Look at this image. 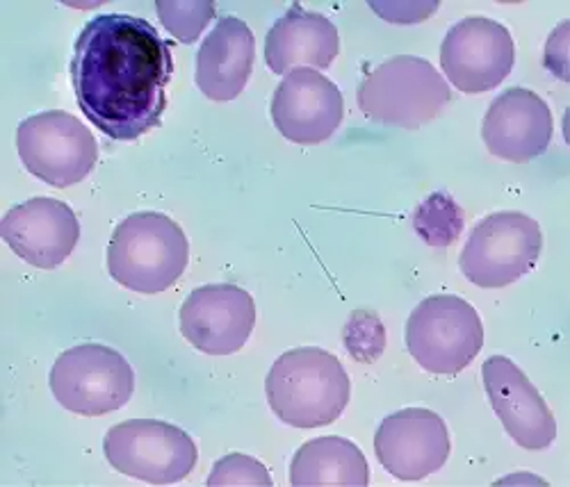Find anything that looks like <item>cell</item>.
I'll list each match as a JSON object with an SVG mask.
<instances>
[{
  "label": "cell",
  "instance_id": "cell-1",
  "mask_svg": "<svg viewBox=\"0 0 570 487\" xmlns=\"http://www.w3.org/2000/svg\"><path fill=\"white\" fill-rule=\"evenodd\" d=\"M171 76V46L145 19L101 14L76 39L71 85L78 106L110 139L135 141L160 126Z\"/></svg>",
  "mask_w": 570,
  "mask_h": 487
},
{
  "label": "cell",
  "instance_id": "cell-2",
  "mask_svg": "<svg viewBox=\"0 0 570 487\" xmlns=\"http://www.w3.org/2000/svg\"><path fill=\"white\" fill-rule=\"evenodd\" d=\"M265 392L274 415L295 428L334 424L350 404L352 382L341 360L324 349L285 351L269 369Z\"/></svg>",
  "mask_w": 570,
  "mask_h": 487
},
{
  "label": "cell",
  "instance_id": "cell-3",
  "mask_svg": "<svg viewBox=\"0 0 570 487\" xmlns=\"http://www.w3.org/2000/svg\"><path fill=\"white\" fill-rule=\"evenodd\" d=\"M189 262L183 228L163 212H135L112 232L110 276L139 295H160L176 285Z\"/></svg>",
  "mask_w": 570,
  "mask_h": 487
},
{
  "label": "cell",
  "instance_id": "cell-4",
  "mask_svg": "<svg viewBox=\"0 0 570 487\" xmlns=\"http://www.w3.org/2000/svg\"><path fill=\"white\" fill-rule=\"evenodd\" d=\"M450 99L448 80L430 62L413 56L382 62L361 80L356 91L365 117L409 130L434 121Z\"/></svg>",
  "mask_w": 570,
  "mask_h": 487
},
{
  "label": "cell",
  "instance_id": "cell-5",
  "mask_svg": "<svg viewBox=\"0 0 570 487\" xmlns=\"http://www.w3.org/2000/svg\"><path fill=\"white\" fill-rule=\"evenodd\" d=\"M406 347L424 371L456 376L482 351L484 326L468 301L452 295L430 297L406 321Z\"/></svg>",
  "mask_w": 570,
  "mask_h": 487
},
{
  "label": "cell",
  "instance_id": "cell-6",
  "mask_svg": "<svg viewBox=\"0 0 570 487\" xmlns=\"http://www.w3.org/2000/svg\"><path fill=\"white\" fill-rule=\"evenodd\" d=\"M541 249L543 235L537 219L504 210L472 228L459 265L470 282L495 289L528 276L537 267Z\"/></svg>",
  "mask_w": 570,
  "mask_h": 487
},
{
  "label": "cell",
  "instance_id": "cell-7",
  "mask_svg": "<svg viewBox=\"0 0 570 487\" xmlns=\"http://www.w3.org/2000/svg\"><path fill=\"white\" fill-rule=\"evenodd\" d=\"M17 149L35 178L60 189L85 180L99 160L97 137L65 110L39 112L21 121Z\"/></svg>",
  "mask_w": 570,
  "mask_h": 487
},
{
  "label": "cell",
  "instance_id": "cell-8",
  "mask_svg": "<svg viewBox=\"0 0 570 487\" xmlns=\"http://www.w3.org/2000/svg\"><path fill=\"white\" fill-rule=\"evenodd\" d=\"M53 397L82 417H101L124 408L135 389L128 360L104 345H80L65 351L51 369Z\"/></svg>",
  "mask_w": 570,
  "mask_h": 487
},
{
  "label": "cell",
  "instance_id": "cell-9",
  "mask_svg": "<svg viewBox=\"0 0 570 487\" xmlns=\"http://www.w3.org/2000/svg\"><path fill=\"white\" fill-rule=\"evenodd\" d=\"M108 463L149 485L183 480L197 465V445L183 428L158 419H128L104 440Z\"/></svg>",
  "mask_w": 570,
  "mask_h": 487
},
{
  "label": "cell",
  "instance_id": "cell-10",
  "mask_svg": "<svg viewBox=\"0 0 570 487\" xmlns=\"http://www.w3.org/2000/svg\"><path fill=\"white\" fill-rule=\"evenodd\" d=\"M511 32L487 17H468L452 26L441 46L445 78L463 93L495 89L513 69Z\"/></svg>",
  "mask_w": 570,
  "mask_h": 487
},
{
  "label": "cell",
  "instance_id": "cell-11",
  "mask_svg": "<svg viewBox=\"0 0 570 487\" xmlns=\"http://www.w3.org/2000/svg\"><path fill=\"white\" fill-rule=\"evenodd\" d=\"M180 332L208 356L240 351L256 324V304L247 289L217 282L197 287L180 306Z\"/></svg>",
  "mask_w": 570,
  "mask_h": 487
},
{
  "label": "cell",
  "instance_id": "cell-12",
  "mask_svg": "<svg viewBox=\"0 0 570 487\" xmlns=\"http://www.w3.org/2000/svg\"><path fill=\"white\" fill-rule=\"evenodd\" d=\"M374 454L389 474L404 483H415L448 463L450 433L441 415L406 408L379 424Z\"/></svg>",
  "mask_w": 570,
  "mask_h": 487
},
{
  "label": "cell",
  "instance_id": "cell-13",
  "mask_svg": "<svg viewBox=\"0 0 570 487\" xmlns=\"http://www.w3.org/2000/svg\"><path fill=\"white\" fill-rule=\"evenodd\" d=\"M276 130L295 143H320L338 130L345 117L341 89L320 71L302 67L281 80L272 99Z\"/></svg>",
  "mask_w": 570,
  "mask_h": 487
},
{
  "label": "cell",
  "instance_id": "cell-14",
  "mask_svg": "<svg viewBox=\"0 0 570 487\" xmlns=\"http://www.w3.org/2000/svg\"><path fill=\"white\" fill-rule=\"evenodd\" d=\"M484 387L495 415L522 449H548L557 437V419L539 389L515 362L493 356L482 367Z\"/></svg>",
  "mask_w": 570,
  "mask_h": 487
},
{
  "label": "cell",
  "instance_id": "cell-15",
  "mask_svg": "<svg viewBox=\"0 0 570 487\" xmlns=\"http://www.w3.org/2000/svg\"><path fill=\"white\" fill-rule=\"evenodd\" d=\"M0 235L28 265L56 269L73 254L80 223L65 201L30 199L8 210L0 221Z\"/></svg>",
  "mask_w": 570,
  "mask_h": 487
},
{
  "label": "cell",
  "instance_id": "cell-16",
  "mask_svg": "<svg viewBox=\"0 0 570 487\" xmlns=\"http://www.w3.org/2000/svg\"><path fill=\"white\" fill-rule=\"evenodd\" d=\"M554 135L552 112L539 93L513 87L487 110L482 137L489 153L507 162H530L548 151Z\"/></svg>",
  "mask_w": 570,
  "mask_h": 487
},
{
  "label": "cell",
  "instance_id": "cell-17",
  "mask_svg": "<svg viewBox=\"0 0 570 487\" xmlns=\"http://www.w3.org/2000/svg\"><path fill=\"white\" fill-rule=\"evenodd\" d=\"M254 60L256 41L249 26L237 17H224L197 53V87L210 101H233L247 87Z\"/></svg>",
  "mask_w": 570,
  "mask_h": 487
},
{
  "label": "cell",
  "instance_id": "cell-18",
  "mask_svg": "<svg viewBox=\"0 0 570 487\" xmlns=\"http://www.w3.org/2000/svg\"><path fill=\"white\" fill-rule=\"evenodd\" d=\"M341 51L338 28L324 14L293 6L267 32L265 62L276 76L295 69H328Z\"/></svg>",
  "mask_w": 570,
  "mask_h": 487
},
{
  "label": "cell",
  "instance_id": "cell-19",
  "mask_svg": "<svg viewBox=\"0 0 570 487\" xmlns=\"http://www.w3.org/2000/svg\"><path fill=\"white\" fill-rule=\"evenodd\" d=\"M370 467L363 451L345 437H317L293 458L291 485L295 487H365Z\"/></svg>",
  "mask_w": 570,
  "mask_h": 487
},
{
  "label": "cell",
  "instance_id": "cell-20",
  "mask_svg": "<svg viewBox=\"0 0 570 487\" xmlns=\"http://www.w3.org/2000/svg\"><path fill=\"white\" fill-rule=\"evenodd\" d=\"M463 223V210L448 191H434L413 212V228L430 247H450L459 239Z\"/></svg>",
  "mask_w": 570,
  "mask_h": 487
},
{
  "label": "cell",
  "instance_id": "cell-21",
  "mask_svg": "<svg viewBox=\"0 0 570 487\" xmlns=\"http://www.w3.org/2000/svg\"><path fill=\"white\" fill-rule=\"evenodd\" d=\"M156 10L163 26L183 43H195L206 26L215 19L213 0H189V3L158 0Z\"/></svg>",
  "mask_w": 570,
  "mask_h": 487
},
{
  "label": "cell",
  "instance_id": "cell-22",
  "mask_svg": "<svg viewBox=\"0 0 570 487\" xmlns=\"http://www.w3.org/2000/svg\"><path fill=\"white\" fill-rule=\"evenodd\" d=\"M343 339L354 360L374 362L386 349V328L374 312L356 310L343 330Z\"/></svg>",
  "mask_w": 570,
  "mask_h": 487
},
{
  "label": "cell",
  "instance_id": "cell-23",
  "mask_svg": "<svg viewBox=\"0 0 570 487\" xmlns=\"http://www.w3.org/2000/svg\"><path fill=\"white\" fill-rule=\"evenodd\" d=\"M206 483L208 487H243V485L272 487L274 485L265 465L245 454H230L217 460Z\"/></svg>",
  "mask_w": 570,
  "mask_h": 487
},
{
  "label": "cell",
  "instance_id": "cell-24",
  "mask_svg": "<svg viewBox=\"0 0 570 487\" xmlns=\"http://www.w3.org/2000/svg\"><path fill=\"white\" fill-rule=\"evenodd\" d=\"M568 21H563L548 39L546 46V67L561 80H566V51H568Z\"/></svg>",
  "mask_w": 570,
  "mask_h": 487
}]
</instances>
